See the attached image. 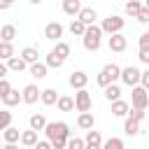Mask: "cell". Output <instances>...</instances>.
<instances>
[{"label": "cell", "mask_w": 149, "mask_h": 149, "mask_svg": "<svg viewBox=\"0 0 149 149\" xmlns=\"http://www.w3.org/2000/svg\"><path fill=\"white\" fill-rule=\"evenodd\" d=\"M126 14L128 16H137L140 14V9H142V2H137V0H130V2H126Z\"/></svg>", "instance_id": "cell-33"}, {"label": "cell", "mask_w": 149, "mask_h": 149, "mask_svg": "<svg viewBox=\"0 0 149 149\" xmlns=\"http://www.w3.org/2000/svg\"><path fill=\"white\" fill-rule=\"evenodd\" d=\"M102 93H105V98H107L109 102H116V100H121V86H119V84H112V86H107Z\"/></svg>", "instance_id": "cell-23"}, {"label": "cell", "mask_w": 149, "mask_h": 149, "mask_svg": "<svg viewBox=\"0 0 149 149\" xmlns=\"http://www.w3.org/2000/svg\"><path fill=\"white\" fill-rule=\"evenodd\" d=\"M123 26H126V19H123V16H119V14H109L107 19H102L100 30H102V35L107 33V35L112 37V35H119V33L123 30Z\"/></svg>", "instance_id": "cell-3"}, {"label": "cell", "mask_w": 149, "mask_h": 149, "mask_svg": "<svg viewBox=\"0 0 149 149\" xmlns=\"http://www.w3.org/2000/svg\"><path fill=\"white\" fill-rule=\"evenodd\" d=\"M137 58H140L144 65H149V51H140V54H137Z\"/></svg>", "instance_id": "cell-44"}, {"label": "cell", "mask_w": 149, "mask_h": 149, "mask_svg": "<svg viewBox=\"0 0 149 149\" xmlns=\"http://www.w3.org/2000/svg\"><path fill=\"white\" fill-rule=\"evenodd\" d=\"M86 149H102V147H86Z\"/></svg>", "instance_id": "cell-47"}, {"label": "cell", "mask_w": 149, "mask_h": 149, "mask_svg": "<svg viewBox=\"0 0 149 149\" xmlns=\"http://www.w3.org/2000/svg\"><path fill=\"white\" fill-rule=\"evenodd\" d=\"M123 133H126V135H130V137H133V135H137V133H140V123L126 116V121H123Z\"/></svg>", "instance_id": "cell-29"}, {"label": "cell", "mask_w": 149, "mask_h": 149, "mask_svg": "<svg viewBox=\"0 0 149 149\" xmlns=\"http://www.w3.org/2000/svg\"><path fill=\"white\" fill-rule=\"evenodd\" d=\"M2 140H5V144H16V142H21V130L9 126L7 130H2Z\"/></svg>", "instance_id": "cell-15"}, {"label": "cell", "mask_w": 149, "mask_h": 149, "mask_svg": "<svg viewBox=\"0 0 149 149\" xmlns=\"http://www.w3.org/2000/svg\"><path fill=\"white\" fill-rule=\"evenodd\" d=\"M84 142H86V147H102V135H100V130H88L86 137H84Z\"/></svg>", "instance_id": "cell-21"}, {"label": "cell", "mask_w": 149, "mask_h": 149, "mask_svg": "<svg viewBox=\"0 0 149 149\" xmlns=\"http://www.w3.org/2000/svg\"><path fill=\"white\" fill-rule=\"evenodd\" d=\"M19 56L28 63V68H30V65H35V63H40V61H37V56H40V49H37V47H23Z\"/></svg>", "instance_id": "cell-12"}, {"label": "cell", "mask_w": 149, "mask_h": 149, "mask_svg": "<svg viewBox=\"0 0 149 149\" xmlns=\"http://www.w3.org/2000/svg\"><path fill=\"white\" fill-rule=\"evenodd\" d=\"M44 37L51 40V42H61V37H63V26H61L58 21H49V23L44 26Z\"/></svg>", "instance_id": "cell-7"}, {"label": "cell", "mask_w": 149, "mask_h": 149, "mask_svg": "<svg viewBox=\"0 0 149 149\" xmlns=\"http://www.w3.org/2000/svg\"><path fill=\"white\" fill-rule=\"evenodd\" d=\"M102 149H126V144H123L121 137H109V140L102 142Z\"/></svg>", "instance_id": "cell-32"}, {"label": "cell", "mask_w": 149, "mask_h": 149, "mask_svg": "<svg viewBox=\"0 0 149 149\" xmlns=\"http://www.w3.org/2000/svg\"><path fill=\"white\" fill-rule=\"evenodd\" d=\"M12 7V2H0V12H5V9H9Z\"/></svg>", "instance_id": "cell-45"}, {"label": "cell", "mask_w": 149, "mask_h": 149, "mask_svg": "<svg viewBox=\"0 0 149 149\" xmlns=\"http://www.w3.org/2000/svg\"><path fill=\"white\" fill-rule=\"evenodd\" d=\"M86 28L88 26H95V19H98V12L93 9V7H81V12H79V16H77Z\"/></svg>", "instance_id": "cell-11"}, {"label": "cell", "mask_w": 149, "mask_h": 149, "mask_svg": "<svg viewBox=\"0 0 149 149\" xmlns=\"http://www.w3.org/2000/svg\"><path fill=\"white\" fill-rule=\"evenodd\" d=\"M70 33H72V35H77V37H84L86 26H84L79 19H72V21H70Z\"/></svg>", "instance_id": "cell-30"}, {"label": "cell", "mask_w": 149, "mask_h": 149, "mask_svg": "<svg viewBox=\"0 0 149 149\" xmlns=\"http://www.w3.org/2000/svg\"><path fill=\"white\" fill-rule=\"evenodd\" d=\"M144 7H147V9H149V0H147V2H144Z\"/></svg>", "instance_id": "cell-48"}, {"label": "cell", "mask_w": 149, "mask_h": 149, "mask_svg": "<svg viewBox=\"0 0 149 149\" xmlns=\"http://www.w3.org/2000/svg\"><path fill=\"white\" fill-rule=\"evenodd\" d=\"M107 47H109V51H116V54H121V51H126V47H128V40H126V35H123V33H119V35H112V37L107 40Z\"/></svg>", "instance_id": "cell-10"}, {"label": "cell", "mask_w": 149, "mask_h": 149, "mask_svg": "<svg viewBox=\"0 0 149 149\" xmlns=\"http://www.w3.org/2000/svg\"><path fill=\"white\" fill-rule=\"evenodd\" d=\"M68 149H86V142H84L81 137H74V135H72V137L68 140Z\"/></svg>", "instance_id": "cell-36"}, {"label": "cell", "mask_w": 149, "mask_h": 149, "mask_svg": "<svg viewBox=\"0 0 149 149\" xmlns=\"http://www.w3.org/2000/svg\"><path fill=\"white\" fill-rule=\"evenodd\" d=\"M147 35H149V30H147Z\"/></svg>", "instance_id": "cell-50"}, {"label": "cell", "mask_w": 149, "mask_h": 149, "mask_svg": "<svg viewBox=\"0 0 149 149\" xmlns=\"http://www.w3.org/2000/svg\"><path fill=\"white\" fill-rule=\"evenodd\" d=\"M102 70H105V72L112 77V81H114V84H116V79H121V68H119L116 63H107Z\"/></svg>", "instance_id": "cell-31"}, {"label": "cell", "mask_w": 149, "mask_h": 149, "mask_svg": "<svg viewBox=\"0 0 149 149\" xmlns=\"http://www.w3.org/2000/svg\"><path fill=\"white\" fill-rule=\"evenodd\" d=\"M140 86H142L144 91H149V68L142 72V77H140Z\"/></svg>", "instance_id": "cell-41"}, {"label": "cell", "mask_w": 149, "mask_h": 149, "mask_svg": "<svg viewBox=\"0 0 149 149\" xmlns=\"http://www.w3.org/2000/svg\"><path fill=\"white\" fill-rule=\"evenodd\" d=\"M128 112H130V105L126 102V100H116V102H112V114L114 116H128Z\"/></svg>", "instance_id": "cell-20"}, {"label": "cell", "mask_w": 149, "mask_h": 149, "mask_svg": "<svg viewBox=\"0 0 149 149\" xmlns=\"http://www.w3.org/2000/svg\"><path fill=\"white\" fill-rule=\"evenodd\" d=\"M70 51H72V49H70V44H68V42H63V40H61V42H56V47L51 49V54H54L56 58H61L63 63L70 58Z\"/></svg>", "instance_id": "cell-13"}, {"label": "cell", "mask_w": 149, "mask_h": 149, "mask_svg": "<svg viewBox=\"0 0 149 149\" xmlns=\"http://www.w3.org/2000/svg\"><path fill=\"white\" fill-rule=\"evenodd\" d=\"M70 86L74 88V91H84L86 88V84H88V74L84 72V70H74L72 74H70Z\"/></svg>", "instance_id": "cell-8"}, {"label": "cell", "mask_w": 149, "mask_h": 149, "mask_svg": "<svg viewBox=\"0 0 149 149\" xmlns=\"http://www.w3.org/2000/svg\"><path fill=\"white\" fill-rule=\"evenodd\" d=\"M58 98H61V95L56 93V88H44L40 100H42V105H56V102H58Z\"/></svg>", "instance_id": "cell-24"}, {"label": "cell", "mask_w": 149, "mask_h": 149, "mask_svg": "<svg viewBox=\"0 0 149 149\" xmlns=\"http://www.w3.org/2000/svg\"><path fill=\"white\" fill-rule=\"evenodd\" d=\"M135 19H137V23H149V9H147V7L142 5V9H140V14H137Z\"/></svg>", "instance_id": "cell-38"}, {"label": "cell", "mask_w": 149, "mask_h": 149, "mask_svg": "<svg viewBox=\"0 0 149 149\" xmlns=\"http://www.w3.org/2000/svg\"><path fill=\"white\" fill-rule=\"evenodd\" d=\"M28 123H30V130H35V133H40V130H44L47 128V119H44V114H33L30 119H28Z\"/></svg>", "instance_id": "cell-18"}, {"label": "cell", "mask_w": 149, "mask_h": 149, "mask_svg": "<svg viewBox=\"0 0 149 149\" xmlns=\"http://www.w3.org/2000/svg\"><path fill=\"white\" fill-rule=\"evenodd\" d=\"M44 65H47V68H56V70H58V68L63 65V61H61V58H56V56L49 51V54H47V61H44Z\"/></svg>", "instance_id": "cell-35"}, {"label": "cell", "mask_w": 149, "mask_h": 149, "mask_svg": "<svg viewBox=\"0 0 149 149\" xmlns=\"http://www.w3.org/2000/svg\"><path fill=\"white\" fill-rule=\"evenodd\" d=\"M21 95H23V102H26V105H35V102L42 98V91L37 88V84H28V86H23Z\"/></svg>", "instance_id": "cell-9"}, {"label": "cell", "mask_w": 149, "mask_h": 149, "mask_svg": "<svg viewBox=\"0 0 149 149\" xmlns=\"http://www.w3.org/2000/svg\"><path fill=\"white\" fill-rule=\"evenodd\" d=\"M19 102H23V95H21L16 88H12V91L7 93V98H2V105H5V107H16Z\"/></svg>", "instance_id": "cell-19"}, {"label": "cell", "mask_w": 149, "mask_h": 149, "mask_svg": "<svg viewBox=\"0 0 149 149\" xmlns=\"http://www.w3.org/2000/svg\"><path fill=\"white\" fill-rule=\"evenodd\" d=\"M9 58H14V44H9V42H0V61L7 63Z\"/></svg>", "instance_id": "cell-27"}, {"label": "cell", "mask_w": 149, "mask_h": 149, "mask_svg": "<svg viewBox=\"0 0 149 149\" xmlns=\"http://www.w3.org/2000/svg\"><path fill=\"white\" fill-rule=\"evenodd\" d=\"M40 140H37V133L35 130H21V144H26V147H35Z\"/></svg>", "instance_id": "cell-25"}, {"label": "cell", "mask_w": 149, "mask_h": 149, "mask_svg": "<svg viewBox=\"0 0 149 149\" xmlns=\"http://www.w3.org/2000/svg\"><path fill=\"white\" fill-rule=\"evenodd\" d=\"M47 72H49V68H47L44 63H35V65H30V74H33L35 79H44Z\"/></svg>", "instance_id": "cell-28"}, {"label": "cell", "mask_w": 149, "mask_h": 149, "mask_svg": "<svg viewBox=\"0 0 149 149\" xmlns=\"http://www.w3.org/2000/svg\"><path fill=\"white\" fill-rule=\"evenodd\" d=\"M56 107H58L61 112H72V109H74V98H70V95H61L58 102H56Z\"/></svg>", "instance_id": "cell-26"}, {"label": "cell", "mask_w": 149, "mask_h": 149, "mask_svg": "<svg viewBox=\"0 0 149 149\" xmlns=\"http://www.w3.org/2000/svg\"><path fill=\"white\" fill-rule=\"evenodd\" d=\"M140 51H149V35L147 33L140 35Z\"/></svg>", "instance_id": "cell-40"}, {"label": "cell", "mask_w": 149, "mask_h": 149, "mask_svg": "<svg viewBox=\"0 0 149 149\" xmlns=\"http://www.w3.org/2000/svg\"><path fill=\"white\" fill-rule=\"evenodd\" d=\"M93 123H95V119H93V114L91 112H86V114H79L77 116V126L81 128V130H93Z\"/></svg>", "instance_id": "cell-17"}, {"label": "cell", "mask_w": 149, "mask_h": 149, "mask_svg": "<svg viewBox=\"0 0 149 149\" xmlns=\"http://www.w3.org/2000/svg\"><path fill=\"white\" fill-rule=\"evenodd\" d=\"M149 107V91H144L142 86L130 88V109H147Z\"/></svg>", "instance_id": "cell-4"}, {"label": "cell", "mask_w": 149, "mask_h": 149, "mask_svg": "<svg viewBox=\"0 0 149 149\" xmlns=\"http://www.w3.org/2000/svg\"><path fill=\"white\" fill-rule=\"evenodd\" d=\"M2 144H5V142H0V149H2Z\"/></svg>", "instance_id": "cell-49"}, {"label": "cell", "mask_w": 149, "mask_h": 149, "mask_svg": "<svg viewBox=\"0 0 149 149\" xmlns=\"http://www.w3.org/2000/svg\"><path fill=\"white\" fill-rule=\"evenodd\" d=\"M33 149H54V147H51V142H49V140H40Z\"/></svg>", "instance_id": "cell-42"}, {"label": "cell", "mask_w": 149, "mask_h": 149, "mask_svg": "<svg viewBox=\"0 0 149 149\" xmlns=\"http://www.w3.org/2000/svg\"><path fill=\"white\" fill-rule=\"evenodd\" d=\"M91 107H93V100H91V93L84 88V91H77L74 93V109L79 112V114H86V112H91Z\"/></svg>", "instance_id": "cell-6"}, {"label": "cell", "mask_w": 149, "mask_h": 149, "mask_svg": "<svg viewBox=\"0 0 149 149\" xmlns=\"http://www.w3.org/2000/svg\"><path fill=\"white\" fill-rule=\"evenodd\" d=\"M14 37H16V26H12V23H5L2 28H0V42H14Z\"/></svg>", "instance_id": "cell-16"}, {"label": "cell", "mask_w": 149, "mask_h": 149, "mask_svg": "<svg viewBox=\"0 0 149 149\" xmlns=\"http://www.w3.org/2000/svg\"><path fill=\"white\" fill-rule=\"evenodd\" d=\"M7 72H9L7 63H2V61H0V79H7Z\"/></svg>", "instance_id": "cell-43"}, {"label": "cell", "mask_w": 149, "mask_h": 149, "mask_svg": "<svg viewBox=\"0 0 149 149\" xmlns=\"http://www.w3.org/2000/svg\"><path fill=\"white\" fill-rule=\"evenodd\" d=\"M140 77H142V72L135 68V65H128V68H121V81L126 84V86H130V88H135V86H140Z\"/></svg>", "instance_id": "cell-5"}, {"label": "cell", "mask_w": 149, "mask_h": 149, "mask_svg": "<svg viewBox=\"0 0 149 149\" xmlns=\"http://www.w3.org/2000/svg\"><path fill=\"white\" fill-rule=\"evenodd\" d=\"M128 119H133V121L140 123V121L144 119V112H142V109H130V112H128Z\"/></svg>", "instance_id": "cell-39"}, {"label": "cell", "mask_w": 149, "mask_h": 149, "mask_svg": "<svg viewBox=\"0 0 149 149\" xmlns=\"http://www.w3.org/2000/svg\"><path fill=\"white\" fill-rule=\"evenodd\" d=\"M12 119H14V116H12V112L2 109V112H0V130H7V128L12 126Z\"/></svg>", "instance_id": "cell-34"}, {"label": "cell", "mask_w": 149, "mask_h": 149, "mask_svg": "<svg viewBox=\"0 0 149 149\" xmlns=\"http://www.w3.org/2000/svg\"><path fill=\"white\" fill-rule=\"evenodd\" d=\"M63 12L68 14V16H79V12H81V2L79 0H63Z\"/></svg>", "instance_id": "cell-14"}, {"label": "cell", "mask_w": 149, "mask_h": 149, "mask_svg": "<svg viewBox=\"0 0 149 149\" xmlns=\"http://www.w3.org/2000/svg\"><path fill=\"white\" fill-rule=\"evenodd\" d=\"M44 133H47V140L54 144V142H58V140H70L72 137V133H70V126L65 123V121H51V123H47V128H44Z\"/></svg>", "instance_id": "cell-1"}, {"label": "cell", "mask_w": 149, "mask_h": 149, "mask_svg": "<svg viewBox=\"0 0 149 149\" xmlns=\"http://www.w3.org/2000/svg\"><path fill=\"white\" fill-rule=\"evenodd\" d=\"M12 91V84L7 81V79H0V100L2 98H7V93Z\"/></svg>", "instance_id": "cell-37"}, {"label": "cell", "mask_w": 149, "mask_h": 149, "mask_svg": "<svg viewBox=\"0 0 149 149\" xmlns=\"http://www.w3.org/2000/svg\"><path fill=\"white\" fill-rule=\"evenodd\" d=\"M81 44H84L86 51H98L100 44H102V30H100V26H88L86 33H84V37H81Z\"/></svg>", "instance_id": "cell-2"}, {"label": "cell", "mask_w": 149, "mask_h": 149, "mask_svg": "<svg viewBox=\"0 0 149 149\" xmlns=\"http://www.w3.org/2000/svg\"><path fill=\"white\" fill-rule=\"evenodd\" d=\"M2 149H19V144H2Z\"/></svg>", "instance_id": "cell-46"}, {"label": "cell", "mask_w": 149, "mask_h": 149, "mask_svg": "<svg viewBox=\"0 0 149 149\" xmlns=\"http://www.w3.org/2000/svg\"><path fill=\"white\" fill-rule=\"evenodd\" d=\"M7 68H9L12 72H23V70L28 68V63H26L21 56H14V58H9V61H7Z\"/></svg>", "instance_id": "cell-22"}]
</instances>
